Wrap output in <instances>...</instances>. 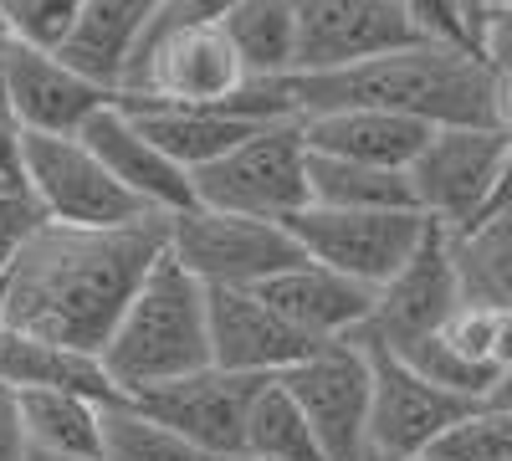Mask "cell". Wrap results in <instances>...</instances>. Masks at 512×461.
<instances>
[{"label": "cell", "mask_w": 512, "mask_h": 461, "mask_svg": "<svg viewBox=\"0 0 512 461\" xmlns=\"http://www.w3.org/2000/svg\"><path fill=\"white\" fill-rule=\"evenodd\" d=\"M164 251L169 216L118 231L47 221L6 282V328L103 354Z\"/></svg>", "instance_id": "6da1fadb"}, {"label": "cell", "mask_w": 512, "mask_h": 461, "mask_svg": "<svg viewBox=\"0 0 512 461\" xmlns=\"http://www.w3.org/2000/svg\"><path fill=\"white\" fill-rule=\"evenodd\" d=\"M297 118L374 108L400 113L425 129H497V72L477 47L420 41V47L374 57L344 72H292L277 77Z\"/></svg>", "instance_id": "7a4b0ae2"}, {"label": "cell", "mask_w": 512, "mask_h": 461, "mask_svg": "<svg viewBox=\"0 0 512 461\" xmlns=\"http://www.w3.org/2000/svg\"><path fill=\"white\" fill-rule=\"evenodd\" d=\"M103 364L128 400L210 369V287L185 272L175 251H164L144 277L103 349Z\"/></svg>", "instance_id": "3957f363"}, {"label": "cell", "mask_w": 512, "mask_h": 461, "mask_svg": "<svg viewBox=\"0 0 512 461\" xmlns=\"http://www.w3.org/2000/svg\"><path fill=\"white\" fill-rule=\"evenodd\" d=\"M308 164H313V149L303 134V118L267 123L241 149H231L226 159H216L210 170L195 175V200L226 216L287 226L297 211L313 205Z\"/></svg>", "instance_id": "277c9868"}, {"label": "cell", "mask_w": 512, "mask_h": 461, "mask_svg": "<svg viewBox=\"0 0 512 461\" xmlns=\"http://www.w3.org/2000/svg\"><path fill=\"white\" fill-rule=\"evenodd\" d=\"M21 185L36 195L47 221H62V226L118 231L154 216L139 195H128L113 180V170L88 149L82 134H26Z\"/></svg>", "instance_id": "5b68a950"}, {"label": "cell", "mask_w": 512, "mask_h": 461, "mask_svg": "<svg viewBox=\"0 0 512 461\" xmlns=\"http://www.w3.org/2000/svg\"><path fill=\"white\" fill-rule=\"evenodd\" d=\"M169 251L205 287H267L272 277L308 262V251L292 241L287 226L226 216L210 205L169 216Z\"/></svg>", "instance_id": "8992f818"}, {"label": "cell", "mask_w": 512, "mask_h": 461, "mask_svg": "<svg viewBox=\"0 0 512 461\" xmlns=\"http://www.w3.org/2000/svg\"><path fill=\"white\" fill-rule=\"evenodd\" d=\"M292 241L308 251V262L333 267L364 287H384L425 241L431 216L420 211H328L308 205L287 221Z\"/></svg>", "instance_id": "52a82bcc"}, {"label": "cell", "mask_w": 512, "mask_h": 461, "mask_svg": "<svg viewBox=\"0 0 512 461\" xmlns=\"http://www.w3.org/2000/svg\"><path fill=\"white\" fill-rule=\"evenodd\" d=\"M287 395L303 405L308 426L328 461H369V426H374V359L359 339L323 344L292 374H282Z\"/></svg>", "instance_id": "ba28073f"}, {"label": "cell", "mask_w": 512, "mask_h": 461, "mask_svg": "<svg viewBox=\"0 0 512 461\" xmlns=\"http://www.w3.org/2000/svg\"><path fill=\"white\" fill-rule=\"evenodd\" d=\"M292 11L297 72H344L431 41L410 0H292Z\"/></svg>", "instance_id": "9c48e42d"}, {"label": "cell", "mask_w": 512, "mask_h": 461, "mask_svg": "<svg viewBox=\"0 0 512 461\" xmlns=\"http://www.w3.org/2000/svg\"><path fill=\"white\" fill-rule=\"evenodd\" d=\"M461 308V282H456V236L431 221L420 251L379 287L374 318L364 323L359 344L384 354H410L415 344L436 339Z\"/></svg>", "instance_id": "30bf717a"}, {"label": "cell", "mask_w": 512, "mask_h": 461, "mask_svg": "<svg viewBox=\"0 0 512 461\" xmlns=\"http://www.w3.org/2000/svg\"><path fill=\"white\" fill-rule=\"evenodd\" d=\"M507 134L502 129H436L431 144L410 164V185L420 211L451 236L487 221L497 175H502Z\"/></svg>", "instance_id": "8fae6325"}, {"label": "cell", "mask_w": 512, "mask_h": 461, "mask_svg": "<svg viewBox=\"0 0 512 461\" xmlns=\"http://www.w3.org/2000/svg\"><path fill=\"white\" fill-rule=\"evenodd\" d=\"M251 82L246 62L236 57L231 36L221 26H200L185 36H169L154 47L134 72L123 93L128 103H175V108H221Z\"/></svg>", "instance_id": "7c38bea8"}, {"label": "cell", "mask_w": 512, "mask_h": 461, "mask_svg": "<svg viewBox=\"0 0 512 461\" xmlns=\"http://www.w3.org/2000/svg\"><path fill=\"white\" fill-rule=\"evenodd\" d=\"M323 344L297 333L256 287H210V364L251 374V380H282Z\"/></svg>", "instance_id": "4fadbf2b"}, {"label": "cell", "mask_w": 512, "mask_h": 461, "mask_svg": "<svg viewBox=\"0 0 512 461\" xmlns=\"http://www.w3.org/2000/svg\"><path fill=\"white\" fill-rule=\"evenodd\" d=\"M272 380H251V374H231V369H200L185 374L175 385H159L149 395H139L134 405H144L154 421L175 426L185 441H195L210 456H236L246 451V426H251V410L256 395H262Z\"/></svg>", "instance_id": "5bb4252c"}, {"label": "cell", "mask_w": 512, "mask_h": 461, "mask_svg": "<svg viewBox=\"0 0 512 461\" xmlns=\"http://www.w3.org/2000/svg\"><path fill=\"white\" fill-rule=\"evenodd\" d=\"M108 103H118L108 82L72 67L62 52L31 47V41L16 36L11 72H6V108L16 113L26 134H82Z\"/></svg>", "instance_id": "9a60e30c"}, {"label": "cell", "mask_w": 512, "mask_h": 461, "mask_svg": "<svg viewBox=\"0 0 512 461\" xmlns=\"http://www.w3.org/2000/svg\"><path fill=\"white\" fill-rule=\"evenodd\" d=\"M374 359V426H369V446L384 456H431V446L461 421L472 405L482 400H466L451 395L441 385H431L420 369H410L405 359L369 349Z\"/></svg>", "instance_id": "2e32d148"}, {"label": "cell", "mask_w": 512, "mask_h": 461, "mask_svg": "<svg viewBox=\"0 0 512 461\" xmlns=\"http://www.w3.org/2000/svg\"><path fill=\"white\" fill-rule=\"evenodd\" d=\"M82 139H88V149L113 170V180L128 190V195H139L154 216H180V211H195V175L180 170L175 159H169L144 129H139V118L118 103H108L88 129H82Z\"/></svg>", "instance_id": "e0dca14e"}, {"label": "cell", "mask_w": 512, "mask_h": 461, "mask_svg": "<svg viewBox=\"0 0 512 461\" xmlns=\"http://www.w3.org/2000/svg\"><path fill=\"white\" fill-rule=\"evenodd\" d=\"M256 292H262L297 333H308L313 344L359 339L364 323L374 318V303H379V287H364V282L333 272V267H318V262L292 267Z\"/></svg>", "instance_id": "ac0fdd59"}, {"label": "cell", "mask_w": 512, "mask_h": 461, "mask_svg": "<svg viewBox=\"0 0 512 461\" xmlns=\"http://www.w3.org/2000/svg\"><path fill=\"white\" fill-rule=\"evenodd\" d=\"M0 385L16 390V395H82V400H98V405H118L128 400L113 374L103 364V354L88 349H72L57 339H36V333L6 328L0 333Z\"/></svg>", "instance_id": "d6986e66"}, {"label": "cell", "mask_w": 512, "mask_h": 461, "mask_svg": "<svg viewBox=\"0 0 512 461\" xmlns=\"http://www.w3.org/2000/svg\"><path fill=\"white\" fill-rule=\"evenodd\" d=\"M303 134L313 154L349 159V164H374V170H405L420 159L436 129H425L400 113H374V108H338V113H313L303 118Z\"/></svg>", "instance_id": "ffe728a7"}, {"label": "cell", "mask_w": 512, "mask_h": 461, "mask_svg": "<svg viewBox=\"0 0 512 461\" xmlns=\"http://www.w3.org/2000/svg\"><path fill=\"white\" fill-rule=\"evenodd\" d=\"M123 108L134 113L139 129L190 175L210 170L216 159L241 149L256 129H267V123H246L226 108H175V103H128V98H123Z\"/></svg>", "instance_id": "44dd1931"}, {"label": "cell", "mask_w": 512, "mask_h": 461, "mask_svg": "<svg viewBox=\"0 0 512 461\" xmlns=\"http://www.w3.org/2000/svg\"><path fill=\"white\" fill-rule=\"evenodd\" d=\"M159 6L164 0H88V11H82L62 57L72 67H82L88 77L108 82L113 93H123L128 62H134V52H139V41H144Z\"/></svg>", "instance_id": "7402d4cb"}, {"label": "cell", "mask_w": 512, "mask_h": 461, "mask_svg": "<svg viewBox=\"0 0 512 461\" xmlns=\"http://www.w3.org/2000/svg\"><path fill=\"white\" fill-rule=\"evenodd\" d=\"M231 36L236 57L246 62L251 77H292L297 72V11L292 0H236L231 16L221 21Z\"/></svg>", "instance_id": "603a6c76"}, {"label": "cell", "mask_w": 512, "mask_h": 461, "mask_svg": "<svg viewBox=\"0 0 512 461\" xmlns=\"http://www.w3.org/2000/svg\"><path fill=\"white\" fill-rule=\"evenodd\" d=\"M308 185H313V205H328V211H420L405 170H374V164L313 154Z\"/></svg>", "instance_id": "cb8c5ba5"}, {"label": "cell", "mask_w": 512, "mask_h": 461, "mask_svg": "<svg viewBox=\"0 0 512 461\" xmlns=\"http://www.w3.org/2000/svg\"><path fill=\"white\" fill-rule=\"evenodd\" d=\"M456 282L461 303L512 313V216H487L456 236Z\"/></svg>", "instance_id": "d4e9b609"}, {"label": "cell", "mask_w": 512, "mask_h": 461, "mask_svg": "<svg viewBox=\"0 0 512 461\" xmlns=\"http://www.w3.org/2000/svg\"><path fill=\"white\" fill-rule=\"evenodd\" d=\"M103 410L82 395H21V426L26 446L47 456H103Z\"/></svg>", "instance_id": "484cf974"}, {"label": "cell", "mask_w": 512, "mask_h": 461, "mask_svg": "<svg viewBox=\"0 0 512 461\" xmlns=\"http://www.w3.org/2000/svg\"><path fill=\"white\" fill-rule=\"evenodd\" d=\"M103 461H216L185 441L175 426L154 421V415L134 400H118L103 410Z\"/></svg>", "instance_id": "4316f807"}, {"label": "cell", "mask_w": 512, "mask_h": 461, "mask_svg": "<svg viewBox=\"0 0 512 461\" xmlns=\"http://www.w3.org/2000/svg\"><path fill=\"white\" fill-rule=\"evenodd\" d=\"M246 451L267 456V461H328V451L318 446L303 405L287 395L282 380H272L262 395H256L251 426H246Z\"/></svg>", "instance_id": "83f0119b"}, {"label": "cell", "mask_w": 512, "mask_h": 461, "mask_svg": "<svg viewBox=\"0 0 512 461\" xmlns=\"http://www.w3.org/2000/svg\"><path fill=\"white\" fill-rule=\"evenodd\" d=\"M431 461H512V410L482 400L431 446Z\"/></svg>", "instance_id": "f1b7e54d"}, {"label": "cell", "mask_w": 512, "mask_h": 461, "mask_svg": "<svg viewBox=\"0 0 512 461\" xmlns=\"http://www.w3.org/2000/svg\"><path fill=\"white\" fill-rule=\"evenodd\" d=\"M88 0H0V16L11 21V31L31 47H47V52H62Z\"/></svg>", "instance_id": "f546056e"}, {"label": "cell", "mask_w": 512, "mask_h": 461, "mask_svg": "<svg viewBox=\"0 0 512 461\" xmlns=\"http://www.w3.org/2000/svg\"><path fill=\"white\" fill-rule=\"evenodd\" d=\"M41 226H47V211L36 205V195L26 185L0 190V287L11 282L16 262L26 257V246L41 236Z\"/></svg>", "instance_id": "4dcf8cb0"}, {"label": "cell", "mask_w": 512, "mask_h": 461, "mask_svg": "<svg viewBox=\"0 0 512 461\" xmlns=\"http://www.w3.org/2000/svg\"><path fill=\"white\" fill-rule=\"evenodd\" d=\"M441 339H446L456 354H466L472 364L497 369V313H492V308L461 303V308L451 313V323L441 328ZM497 374H502V369H497Z\"/></svg>", "instance_id": "1f68e13d"}, {"label": "cell", "mask_w": 512, "mask_h": 461, "mask_svg": "<svg viewBox=\"0 0 512 461\" xmlns=\"http://www.w3.org/2000/svg\"><path fill=\"white\" fill-rule=\"evenodd\" d=\"M477 52L492 62L497 77H512V6L482 11V21H477Z\"/></svg>", "instance_id": "d6a6232c"}, {"label": "cell", "mask_w": 512, "mask_h": 461, "mask_svg": "<svg viewBox=\"0 0 512 461\" xmlns=\"http://www.w3.org/2000/svg\"><path fill=\"white\" fill-rule=\"evenodd\" d=\"M21 170H26V129L16 123V113L0 103V180L21 185Z\"/></svg>", "instance_id": "836d02e7"}, {"label": "cell", "mask_w": 512, "mask_h": 461, "mask_svg": "<svg viewBox=\"0 0 512 461\" xmlns=\"http://www.w3.org/2000/svg\"><path fill=\"white\" fill-rule=\"evenodd\" d=\"M26 426H21V395L0 385V461H26Z\"/></svg>", "instance_id": "e575fe53"}, {"label": "cell", "mask_w": 512, "mask_h": 461, "mask_svg": "<svg viewBox=\"0 0 512 461\" xmlns=\"http://www.w3.org/2000/svg\"><path fill=\"white\" fill-rule=\"evenodd\" d=\"M487 216H512V139H507V154H502V175H497V195H492Z\"/></svg>", "instance_id": "d590c367"}, {"label": "cell", "mask_w": 512, "mask_h": 461, "mask_svg": "<svg viewBox=\"0 0 512 461\" xmlns=\"http://www.w3.org/2000/svg\"><path fill=\"white\" fill-rule=\"evenodd\" d=\"M11 52H16V31L0 16V103H6V72H11Z\"/></svg>", "instance_id": "8d00e7d4"}, {"label": "cell", "mask_w": 512, "mask_h": 461, "mask_svg": "<svg viewBox=\"0 0 512 461\" xmlns=\"http://www.w3.org/2000/svg\"><path fill=\"white\" fill-rule=\"evenodd\" d=\"M497 369H512V313H497Z\"/></svg>", "instance_id": "74e56055"}, {"label": "cell", "mask_w": 512, "mask_h": 461, "mask_svg": "<svg viewBox=\"0 0 512 461\" xmlns=\"http://www.w3.org/2000/svg\"><path fill=\"white\" fill-rule=\"evenodd\" d=\"M497 129L512 139V77L497 82Z\"/></svg>", "instance_id": "f35d334b"}, {"label": "cell", "mask_w": 512, "mask_h": 461, "mask_svg": "<svg viewBox=\"0 0 512 461\" xmlns=\"http://www.w3.org/2000/svg\"><path fill=\"white\" fill-rule=\"evenodd\" d=\"M492 405H502V410H512V369H502L497 374V385H492V395H487Z\"/></svg>", "instance_id": "ab89813d"}, {"label": "cell", "mask_w": 512, "mask_h": 461, "mask_svg": "<svg viewBox=\"0 0 512 461\" xmlns=\"http://www.w3.org/2000/svg\"><path fill=\"white\" fill-rule=\"evenodd\" d=\"M482 6H487V0H461V16H466V26H472V41H477V16H482Z\"/></svg>", "instance_id": "60d3db41"}, {"label": "cell", "mask_w": 512, "mask_h": 461, "mask_svg": "<svg viewBox=\"0 0 512 461\" xmlns=\"http://www.w3.org/2000/svg\"><path fill=\"white\" fill-rule=\"evenodd\" d=\"M26 461H103V456H47V451H31Z\"/></svg>", "instance_id": "b9f144b4"}, {"label": "cell", "mask_w": 512, "mask_h": 461, "mask_svg": "<svg viewBox=\"0 0 512 461\" xmlns=\"http://www.w3.org/2000/svg\"><path fill=\"white\" fill-rule=\"evenodd\" d=\"M369 461H431V456H384V451H369Z\"/></svg>", "instance_id": "7bdbcfd3"}, {"label": "cell", "mask_w": 512, "mask_h": 461, "mask_svg": "<svg viewBox=\"0 0 512 461\" xmlns=\"http://www.w3.org/2000/svg\"><path fill=\"white\" fill-rule=\"evenodd\" d=\"M221 461H267V456H256V451H236V456H221Z\"/></svg>", "instance_id": "ee69618b"}, {"label": "cell", "mask_w": 512, "mask_h": 461, "mask_svg": "<svg viewBox=\"0 0 512 461\" xmlns=\"http://www.w3.org/2000/svg\"><path fill=\"white\" fill-rule=\"evenodd\" d=\"M0 333H6V287H0Z\"/></svg>", "instance_id": "f6af8a7d"}, {"label": "cell", "mask_w": 512, "mask_h": 461, "mask_svg": "<svg viewBox=\"0 0 512 461\" xmlns=\"http://www.w3.org/2000/svg\"><path fill=\"white\" fill-rule=\"evenodd\" d=\"M502 6H512V0H487V6H482V11H502ZM477 21H482V16H477Z\"/></svg>", "instance_id": "bcb514c9"}]
</instances>
